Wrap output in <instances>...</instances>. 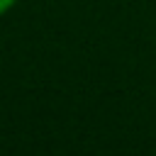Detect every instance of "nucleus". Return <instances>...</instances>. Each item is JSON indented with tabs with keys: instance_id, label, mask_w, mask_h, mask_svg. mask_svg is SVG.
<instances>
[{
	"instance_id": "1",
	"label": "nucleus",
	"mask_w": 156,
	"mask_h": 156,
	"mask_svg": "<svg viewBox=\"0 0 156 156\" xmlns=\"http://www.w3.org/2000/svg\"><path fill=\"white\" fill-rule=\"evenodd\" d=\"M15 2L17 0H0V15H5L10 7H15Z\"/></svg>"
}]
</instances>
